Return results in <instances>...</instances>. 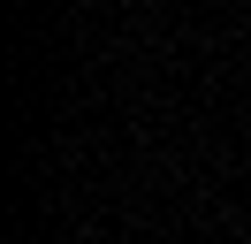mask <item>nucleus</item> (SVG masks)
I'll list each match as a JSON object with an SVG mask.
<instances>
[]
</instances>
